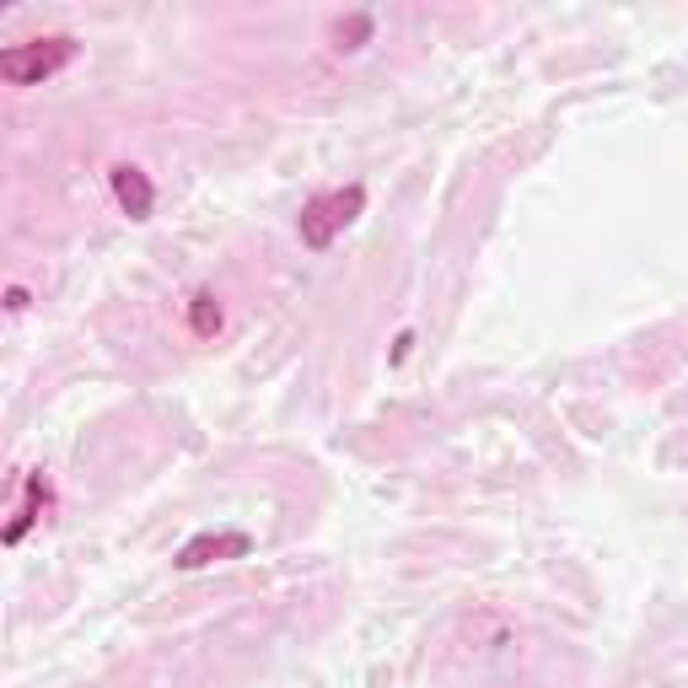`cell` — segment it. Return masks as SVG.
Masks as SVG:
<instances>
[{
	"label": "cell",
	"instance_id": "6da1fadb",
	"mask_svg": "<svg viewBox=\"0 0 688 688\" xmlns=\"http://www.w3.org/2000/svg\"><path fill=\"white\" fill-rule=\"evenodd\" d=\"M75 38L70 33H55V38H33V44H11V49H0V75L11 81V86H38V81H49V75H60L65 65L75 60Z\"/></svg>",
	"mask_w": 688,
	"mask_h": 688
},
{
	"label": "cell",
	"instance_id": "7a4b0ae2",
	"mask_svg": "<svg viewBox=\"0 0 688 688\" xmlns=\"http://www.w3.org/2000/svg\"><path fill=\"white\" fill-rule=\"evenodd\" d=\"M366 210V188L350 184V188H328V194H317V199H307V210H302V243L313 253L334 248V237L355 221Z\"/></svg>",
	"mask_w": 688,
	"mask_h": 688
},
{
	"label": "cell",
	"instance_id": "3957f363",
	"mask_svg": "<svg viewBox=\"0 0 688 688\" xmlns=\"http://www.w3.org/2000/svg\"><path fill=\"white\" fill-rule=\"evenodd\" d=\"M253 549L248 533H199V538H188L184 549H178V570H205V564L215 560H243Z\"/></svg>",
	"mask_w": 688,
	"mask_h": 688
},
{
	"label": "cell",
	"instance_id": "277c9868",
	"mask_svg": "<svg viewBox=\"0 0 688 688\" xmlns=\"http://www.w3.org/2000/svg\"><path fill=\"white\" fill-rule=\"evenodd\" d=\"M108 188H114V199H119V210H125L129 221H151V205H156V188H151V178H145L140 167H129V162H119V167L108 173Z\"/></svg>",
	"mask_w": 688,
	"mask_h": 688
},
{
	"label": "cell",
	"instance_id": "52a82bcc",
	"mask_svg": "<svg viewBox=\"0 0 688 688\" xmlns=\"http://www.w3.org/2000/svg\"><path fill=\"white\" fill-rule=\"evenodd\" d=\"M5 307H11V313H22V307H27V291H22V285H11V291H5Z\"/></svg>",
	"mask_w": 688,
	"mask_h": 688
},
{
	"label": "cell",
	"instance_id": "8992f818",
	"mask_svg": "<svg viewBox=\"0 0 688 688\" xmlns=\"http://www.w3.org/2000/svg\"><path fill=\"white\" fill-rule=\"evenodd\" d=\"M188 328H194L199 339L221 334V302H215V291H194V296H188Z\"/></svg>",
	"mask_w": 688,
	"mask_h": 688
},
{
	"label": "cell",
	"instance_id": "5b68a950",
	"mask_svg": "<svg viewBox=\"0 0 688 688\" xmlns=\"http://www.w3.org/2000/svg\"><path fill=\"white\" fill-rule=\"evenodd\" d=\"M38 501L49 505V490H44V479L33 474V479H27V501H22V511L11 516V527H5V544H22V538H27V527L38 522Z\"/></svg>",
	"mask_w": 688,
	"mask_h": 688
}]
</instances>
